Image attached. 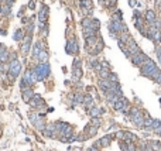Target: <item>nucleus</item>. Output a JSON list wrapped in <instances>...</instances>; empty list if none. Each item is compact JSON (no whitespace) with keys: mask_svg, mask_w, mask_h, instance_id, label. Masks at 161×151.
Here are the masks:
<instances>
[{"mask_svg":"<svg viewBox=\"0 0 161 151\" xmlns=\"http://www.w3.org/2000/svg\"><path fill=\"white\" fill-rule=\"evenodd\" d=\"M3 2H4V0H0V3H3Z\"/></svg>","mask_w":161,"mask_h":151,"instance_id":"58836bf2","label":"nucleus"},{"mask_svg":"<svg viewBox=\"0 0 161 151\" xmlns=\"http://www.w3.org/2000/svg\"><path fill=\"white\" fill-rule=\"evenodd\" d=\"M103 47H105V45H103V41H102L101 38H99V43H96V44L93 45V48L91 50V54H92V55L99 54V52H101V51L103 50Z\"/></svg>","mask_w":161,"mask_h":151,"instance_id":"dca6fc26","label":"nucleus"},{"mask_svg":"<svg viewBox=\"0 0 161 151\" xmlns=\"http://www.w3.org/2000/svg\"><path fill=\"white\" fill-rule=\"evenodd\" d=\"M79 4H80V9H89V10H92V2L91 0H80L79 2Z\"/></svg>","mask_w":161,"mask_h":151,"instance_id":"5701e85b","label":"nucleus"},{"mask_svg":"<svg viewBox=\"0 0 161 151\" xmlns=\"http://www.w3.org/2000/svg\"><path fill=\"white\" fill-rule=\"evenodd\" d=\"M153 41H154L155 44H160V43H161V31H160V28H157V30H155Z\"/></svg>","mask_w":161,"mask_h":151,"instance_id":"c85d7f7f","label":"nucleus"},{"mask_svg":"<svg viewBox=\"0 0 161 151\" xmlns=\"http://www.w3.org/2000/svg\"><path fill=\"white\" fill-rule=\"evenodd\" d=\"M86 40V45L88 47H93L95 44L97 43V37L96 35H93V37H88V38H85Z\"/></svg>","mask_w":161,"mask_h":151,"instance_id":"b1692460","label":"nucleus"},{"mask_svg":"<svg viewBox=\"0 0 161 151\" xmlns=\"http://www.w3.org/2000/svg\"><path fill=\"white\" fill-rule=\"evenodd\" d=\"M99 26H101V23H99V20H96V18H84L82 20V27L84 28H92V30H99Z\"/></svg>","mask_w":161,"mask_h":151,"instance_id":"0eeeda50","label":"nucleus"},{"mask_svg":"<svg viewBox=\"0 0 161 151\" xmlns=\"http://www.w3.org/2000/svg\"><path fill=\"white\" fill-rule=\"evenodd\" d=\"M148 59V57L143 52V51H140L138 54H134V55H131V58H130V61H131V64L134 65V67H141V65L144 64L146 61Z\"/></svg>","mask_w":161,"mask_h":151,"instance_id":"39448f33","label":"nucleus"},{"mask_svg":"<svg viewBox=\"0 0 161 151\" xmlns=\"http://www.w3.org/2000/svg\"><path fill=\"white\" fill-rule=\"evenodd\" d=\"M11 14V6L10 4H6L4 3L2 6V11H0V16H10Z\"/></svg>","mask_w":161,"mask_h":151,"instance_id":"aec40b11","label":"nucleus"},{"mask_svg":"<svg viewBox=\"0 0 161 151\" xmlns=\"http://www.w3.org/2000/svg\"><path fill=\"white\" fill-rule=\"evenodd\" d=\"M21 81L24 82V84L27 85V86L30 88L31 85H34L35 82H37V79H35V76L33 75V71H30V69H27L26 72H24V76H23V79Z\"/></svg>","mask_w":161,"mask_h":151,"instance_id":"9d476101","label":"nucleus"},{"mask_svg":"<svg viewBox=\"0 0 161 151\" xmlns=\"http://www.w3.org/2000/svg\"><path fill=\"white\" fill-rule=\"evenodd\" d=\"M37 59L40 61V62H47V61H48V54H47V51H41Z\"/></svg>","mask_w":161,"mask_h":151,"instance_id":"a878e982","label":"nucleus"},{"mask_svg":"<svg viewBox=\"0 0 161 151\" xmlns=\"http://www.w3.org/2000/svg\"><path fill=\"white\" fill-rule=\"evenodd\" d=\"M41 51H44V44L41 41H37V43L34 44V48H33V57L37 59L38 55H40Z\"/></svg>","mask_w":161,"mask_h":151,"instance_id":"ddd939ff","label":"nucleus"},{"mask_svg":"<svg viewBox=\"0 0 161 151\" xmlns=\"http://www.w3.org/2000/svg\"><path fill=\"white\" fill-rule=\"evenodd\" d=\"M161 127V120H158V119H155L154 123H153V130H157V129Z\"/></svg>","mask_w":161,"mask_h":151,"instance_id":"473e14b6","label":"nucleus"},{"mask_svg":"<svg viewBox=\"0 0 161 151\" xmlns=\"http://www.w3.org/2000/svg\"><path fill=\"white\" fill-rule=\"evenodd\" d=\"M140 72H141V75H143V76L150 78V79H153V81H154L155 78L161 74L160 68H158L157 65H155L154 61L150 59V58H148L144 64L140 67Z\"/></svg>","mask_w":161,"mask_h":151,"instance_id":"f257e3e1","label":"nucleus"},{"mask_svg":"<svg viewBox=\"0 0 161 151\" xmlns=\"http://www.w3.org/2000/svg\"><path fill=\"white\" fill-rule=\"evenodd\" d=\"M109 69H106V68H102L101 72H99V76H101V79H107L109 78Z\"/></svg>","mask_w":161,"mask_h":151,"instance_id":"bb28decb","label":"nucleus"},{"mask_svg":"<svg viewBox=\"0 0 161 151\" xmlns=\"http://www.w3.org/2000/svg\"><path fill=\"white\" fill-rule=\"evenodd\" d=\"M153 123H154V119L147 117L144 120V129H153Z\"/></svg>","mask_w":161,"mask_h":151,"instance_id":"7c9ffc66","label":"nucleus"},{"mask_svg":"<svg viewBox=\"0 0 161 151\" xmlns=\"http://www.w3.org/2000/svg\"><path fill=\"white\" fill-rule=\"evenodd\" d=\"M0 34H2V35H6V31H4V30H2V28H0Z\"/></svg>","mask_w":161,"mask_h":151,"instance_id":"4c0bfd02","label":"nucleus"},{"mask_svg":"<svg viewBox=\"0 0 161 151\" xmlns=\"http://www.w3.org/2000/svg\"><path fill=\"white\" fill-rule=\"evenodd\" d=\"M20 71H21V62L19 59H14V61H10L9 64V75H10V79L13 81L16 76L20 75Z\"/></svg>","mask_w":161,"mask_h":151,"instance_id":"20e7f679","label":"nucleus"},{"mask_svg":"<svg viewBox=\"0 0 161 151\" xmlns=\"http://www.w3.org/2000/svg\"><path fill=\"white\" fill-rule=\"evenodd\" d=\"M47 20H48V7L45 4H43L40 13H38V21L40 23H47Z\"/></svg>","mask_w":161,"mask_h":151,"instance_id":"f8f14e48","label":"nucleus"},{"mask_svg":"<svg viewBox=\"0 0 161 151\" xmlns=\"http://www.w3.org/2000/svg\"><path fill=\"white\" fill-rule=\"evenodd\" d=\"M65 51L67 54H71V55H76L79 48H78V43H76V38H72V40H68L67 45H65Z\"/></svg>","mask_w":161,"mask_h":151,"instance_id":"6e6552de","label":"nucleus"},{"mask_svg":"<svg viewBox=\"0 0 161 151\" xmlns=\"http://www.w3.org/2000/svg\"><path fill=\"white\" fill-rule=\"evenodd\" d=\"M7 61H10V54H9V51H7V50L0 51V62L6 64Z\"/></svg>","mask_w":161,"mask_h":151,"instance_id":"6ab92c4d","label":"nucleus"},{"mask_svg":"<svg viewBox=\"0 0 161 151\" xmlns=\"http://www.w3.org/2000/svg\"><path fill=\"white\" fill-rule=\"evenodd\" d=\"M91 124L92 126H95V127H99V126H101V119L99 117H92Z\"/></svg>","mask_w":161,"mask_h":151,"instance_id":"2f4dec72","label":"nucleus"},{"mask_svg":"<svg viewBox=\"0 0 161 151\" xmlns=\"http://www.w3.org/2000/svg\"><path fill=\"white\" fill-rule=\"evenodd\" d=\"M155 52H157L158 61H160V62H161V48H160V47H157V48H155Z\"/></svg>","mask_w":161,"mask_h":151,"instance_id":"f704fd0d","label":"nucleus"},{"mask_svg":"<svg viewBox=\"0 0 161 151\" xmlns=\"http://www.w3.org/2000/svg\"><path fill=\"white\" fill-rule=\"evenodd\" d=\"M103 112H105L103 109H97V108H95V106H93V108L89 110V114H91L92 117H97V116H99L101 113H103Z\"/></svg>","mask_w":161,"mask_h":151,"instance_id":"412c9836","label":"nucleus"},{"mask_svg":"<svg viewBox=\"0 0 161 151\" xmlns=\"http://www.w3.org/2000/svg\"><path fill=\"white\" fill-rule=\"evenodd\" d=\"M113 108H114V110H118V112H122V113H127V110H129V102H127V99H126L124 96H122L118 102H114V103H113Z\"/></svg>","mask_w":161,"mask_h":151,"instance_id":"423d86ee","label":"nucleus"},{"mask_svg":"<svg viewBox=\"0 0 161 151\" xmlns=\"http://www.w3.org/2000/svg\"><path fill=\"white\" fill-rule=\"evenodd\" d=\"M84 37L88 38V37H93V35H96V30H92V28H84Z\"/></svg>","mask_w":161,"mask_h":151,"instance_id":"4be33fe9","label":"nucleus"},{"mask_svg":"<svg viewBox=\"0 0 161 151\" xmlns=\"http://www.w3.org/2000/svg\"><path fill=\"white\" fill-rule=\"evenodd\" d=\"M113 137H114L113 134L103 136V137L99 138V140L95 143V147H96V148H106V147H109V144L112 143V138H113Z\"/></svg>","mask_w":161,"mask_h":151,"instance_id":"1a4fd4ad","label":"nucleus"},{"mask_svg":"<svg viewBox=\"0 0 161 151\" xmlns=\"http://www.w3.org/2000/svg\"><path fill=\"white\" fill-rule=\"evenodd\" d=\"M30 47H31V34L24 37L23 44H21V54H23V55L28 54V52H30Z\"/></svg>","mask_w":161,"mask_h":151,"instance_id":"9b49d317","label":"nucleus"},{"mask_svg":"<svg viewBox=\"0 0 161 151\" xmlns=\"http://www.w3.org/2000/svg\"><path fill=\"white\" fill-rule=\"evenodd\" d=\"M50 65H48V62H41L40 65H37V67L33 69V75L35 76V79L38 81H44V79H47L48 76H50Z\"/></svg>","mask_w":161,"mask_h":151,"instance_id":"f03ea898","label":"nucleus"},{"mask_svg":"<svg viewBox=\"0 0 161 151\" xmlns=\"http://www.w3.org/2000/svg\"><path fill=\"white\" fill-rule=\"evenodd\" d=\"M33 96H34V92H33V89H31V88H28V89H26V91H23V99H24V102H30L31 99H33Z\"/></svg>","mask_w":161,"mask_h":151,"instance_id":"f3484780","label":"nucleus"},{"mask_svg":"<svg viewBox=\"0 0 161 151\" xmlns=\"http://www.w3.org/2000/svg\"><path fill=\"white\" fill-rule=\"evenodd\" d=\"M130 120L134 126H137L138 129L144 127V117H143V113H141L138 109H131L130 112Z\"/></svg>","mask_w":161,"mask_h":151,"instance_id":"7ed1b4c3","label":"nucleus"},{"mask_svg":"<svg viewBox=\"0 0 161 151\" xmlns=\"http://www.w3.org/2000/svg\"><path fill=\"white\" fill-rule=\"evenodd\" d=\"M84 97H85V95L75 93L74 95V102H75V103H84Z\"/></svg>","mask_w":161,"mask_h":151,"instance_id":"cd10ccee","label":"nucleus"},{"mask_svg":"<svg viewBox=\"0 0 161 151\" xmlns=\"http://www.w3.org/2000/svg\"><path fill=\"white\" fill-rule=\"evenodd\" d=\"M92 68H93L95 72H97V74H99V72H101V69L103 67H102V64L99 62V61H92Z\"/></svg>","mask_w":161,"mask_h":151,"instance_id":"393cba45","label":"nucleus"},{"mask_svg":"<svg viewBox=\"0 0 161 151\" xmlns=\"http://www.w3.org/2000/svg\"><path fill=\"white\" fill-rule=\"evenodd\" d=\"M154 133H155V134H158V136H161V127L157 129V130H154Z\"/></svg>","mask_w":161,"mask_h":151,"instance_id":"e433bc0d","label":"nucleus"},{"mask_svg":"<svg viewBox=\"0 0 161 151\" xmlns=\"http://www.w3.org/2000/svg\"><path fill=\"white\" fill-rule=\"evenodd\" d=\"M28 7H30V10H34V9H35V2H34V0H31L30 3H28Z\"/></svg>","mask_w":161,"mask_h":151,"instance_id":"c9c22d12","label":"nucleus"},{"mask_svg":"<svg viewBox=\"0 0 161 151\" xmlns=\"http://www.w3.org/2000/svg\"><path fill=\"white\" fill-rule=\"evenodd\" d=\"M72 72H74V79H80L82 78V69L80 68H74Z\"/></svg>","mask_w":161,"mask_h":151,"instance_id":"c756f323","label":"nucleus"},{"mask_svg":"<svg viewBox=\"0 0 161 151\" xmlns=\"http://www.w3.org/2000/svg\"><path fill=\"white\" fill-rule=\"evenodd\" d=\"M155 11L154 10H147L146 11V21H147L150 26H154V23H155Z\"/></svg>","mask_w":161,"mask_h":151,"instance_id":"4468645a","label":"nucleus"},{"mask_svg":"<svg viewBox=\"0 0 161 151\" xmlns=\"http://www.w3.org/2000/svg\"><path fill=\"white\" fill-rule=\"evenodd\" d=\"M96 131H97V127H95V126L89 124V126H86V127H85V130H84L85 137H86V138L92 137V136H95V134H96Z\"/></svg>","mask_w":161,"mask_h":151,"instance_id":"2eb2a0df","label":"nucleus"},{"mask_svg":"<svg viewBox=\"0 0 161 151\" xmlns=\"http://www.w3.org/2000/svg\"><path fill=\"white\" fill-rule=\"evenodd\" d=\"M24 37H26V34H24V30H21V28L16 30V33L13 34V38H14L16 41H23Z\"/></svg>","mask_w":161,"mask_h":151,"instance_id":"a211bd4d","label":"nucleus"},{"mask_svg":"<svg viewBox=\"0 0 161 151\" xmlns=\"http://www.w3.org/2000/svg\"><path fill=\"white\" fill-rule=\"evenodd\" d=\"M109 81H112V82H119V78H118V75L116 74H109V78H107Z\"/></svg>","mask_w":161,"mask_h":151,"instance_id":"72a5a7b5","label":"nucleus"}]
</instances>
